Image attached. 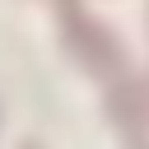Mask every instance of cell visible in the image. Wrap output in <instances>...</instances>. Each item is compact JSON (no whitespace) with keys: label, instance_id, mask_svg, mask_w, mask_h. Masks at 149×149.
Here are the masks:
<instances>
[{"label":"cell","instance_id":"1","mask_svg":"<svg viewBox=\"0 0 149 149\" xmlns=\"http://www.w3.org/2000/svg\"><path fill=\"white\" fill-rule=\"evenodd\" d=\"M23 149H37V144H23Z\"/></svg>","mask_w":149,"mask_h":149}]
</instances>
